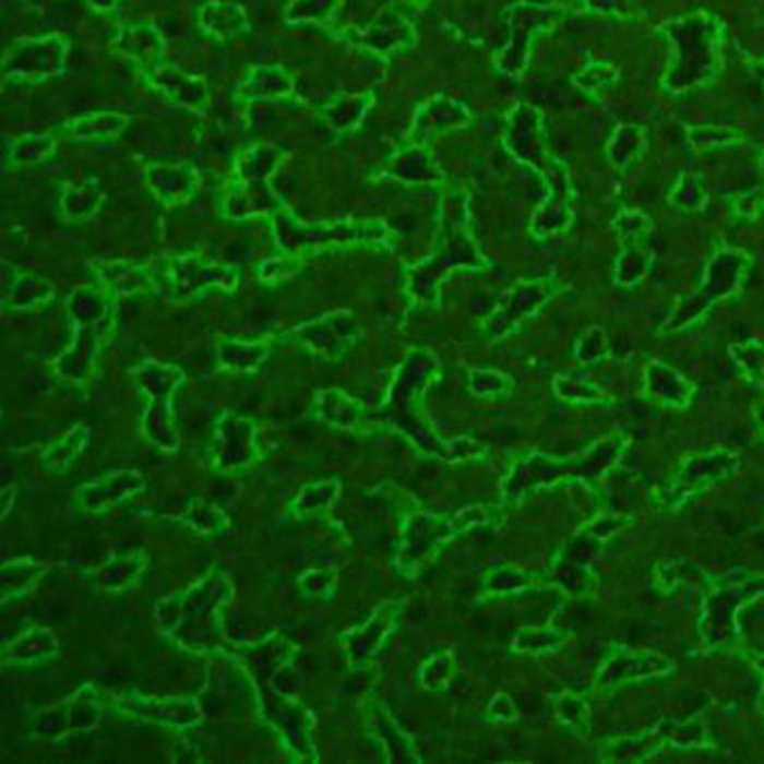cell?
I'll list each match as a JSON object with an SVG mask.
<instances>
[{
    "mask_svg": "<svg viewBox=\"0 0 764 764\" xmlns=\"http://www.w3.org/2000/svg\"><path fill=\"white\" fill-rule=\"evenodd\" d=\"M55 151H57V138L52 133L23 135L10 144L8 164L14 168L36 166V164H44L48 157H52Z\"/></svg>",
    "mask_w": 764,
    "mask_h": 764,
    "instance_id": "cell-42",
    "label": "cell"
},
{
    "mask_svg": "<svg viewBox=\"0 0 764 764\" xmlns=\"http://www.w3.org/2000/svg\"><path fill=\"white\" fill-rule=\"evenodd\" d=\"M289 342L306 346L325 361H338L361 338V327L353 312H330L317 321L296 325L285 334Z\"/></svg>",
    "mask_w": 764,
    "mask_h": 764,
    "instance_id": "cell-10",
    "label": "cell"
},
{
    "mask_svg": "<svg viewBox=\"0 0 764 764\" xmlns=\"http://www.w3.org/2000/svg\"><path fill=\"white\" fill-rule=\"evenodd\" d=\"M133 379L148 399L142 421L146 438L159 449L174 451L180 444L174 427V393L184 384V372L171 363L144 361L133 370Z\"/></svg>",
    "mask_w": 764,
    "mask_h": 764,
    "instance_id": "cell-7",
    "label": "cell"
},
{
    "mask_svg": "<svg viewBox=\"0 0 764 764\" xmlns=\"http://www.w3.org/2000/svg\"><path fill=\"white\" fill-rule=\"evenodd\" d=\"M52 296L55 287L50 280L32 274H16L12 283L5 280L3 303L8 310H32L36 306L48 303Z\"/></svg>",
    "mask_w": 764,
    "mask_h": 764,
    "instance_id": "cell-36",
    "label": "cell"
},
{
    "mask_svg": "<svg viewBox=\"0 0 764 764\" xmlns=\"http://www.w3.org/2000/svg\"><path fill=\"white\" fill-rule=\"evenodd\" d=\"M46 572V565L32 561L8 563L0 572V585H3V601H10L14 594H23L40 574Z\"/></svg>",
    "mask_w": 764,
    "mask_h": 764,
    "instance_id": "cell-44",
    "label": "cell"
},
{
    "mask_svg": "<svg viewBox=\"0 0 764 764\" xmlns=\"http://www.w3.org/2000/svg\"><path fill=\"white\" fill-rule=\"evenodd\" d=\"M646 151V133L640 126H619L608 144V157L619 171L628 168L640 159Z\"/></svg>",
    "mask_w": 764,
    "mask_h": 764,
    "instance_id": "cell-39",
    "label": "cell"
},
{
    "mask_svg": "<svg viewBox=\"0 0 764 764\" xmlns=\"http://www.w3.org/2000/svg\"><path fill=\"white\" fill-rule=\"evenodd\" d=\"M144 79L151 88H155L180 108L204 115L211 106L208 83L200 74L182 72L178 65L171 63H159L157 68L144 72Z\"/></svg>",
    "mask_w": 764,
    "mask_h": 764,
    "instance_id": "cell-15",
    "label": "cell"
},
{
    "mask_svg": "<svg viewBox=\"0 0 764 764\" xmlns=\"http://www.w3.org/2000/svg\"><path fill=\"white\" fill-rule=\"evenodd\" d=\"M706 200H708V191L704 187V180L695 174H684L682 178H679L677 187L670 193V202L679 208L689 211V214L704 208Z\"/></svg>",
    "mask_w": 764,
    "mask_h": 764,
    "instance_id": "cell-45",
    "label": "cell"
},
{
    "mask_svg": "<svg viewBox=\"0 0 764 764\" xmlns=\"http://www.w3.org/2000/svg\"><path fill=\"white\" fill-rule=\"evenodd\" d=\"M459 267L480 270L487 267V261L469 229V195L453 187L444 191L440 202V231L433 253L408 272V294L417 303L435 306L442 280Z\"/></svg>",
    "mask_w": 764,
    "mask_h": 764,
    "instance_id": "cell-1",
    "label": "cell"
},
{
    "mask_svg": "<svg viewBox=\"0 0 764 764\" xmlns=\"http://www.w3.org/2000/svg\"><path fill=\"white\" fill-rule=\"evenodd\" d=\"M336 36L379 59H391L417 46L415 25L395 8L381 12L368 27H346Z\"/></svg>",
    "mask_w": 764,
    "mask_h": 764,
    "instance_id": "cell-11",
    "label": "cell"
},
{
    "mask_svg": "<svg viewBox=\"0 0 764 764\" xmlns=\"http://www.w3.org/2000/svg\"><path fill=\"white\" fill-rule=\"evenodd\" d=\"M438 372L440 363L435 355L427 348H415L399 366L391 393L379 406L377 417L408 435L417 449L449 455L444 444L435 438L431 421L423 415V393L433 384Z\"/></svg>",
    "mask_w": 764,
    "mask_h": 764,
    "instance_id": "cell-4",
    "label": "cell"
},
{
    "mask_svg": "<svg viewBox=\"0 0 764 764\" xmlns=\"http://www.w3.org/2000/svg\"><path fill=\"white\" fill-rule=\"evenodd\" d=\"M99 280L104 287H108L115 296H133L144 289H155V278L151 265L135 267L121 261L110 263H93Z\"/></svg>",
    "mask_w": 764,
    "mask_h": 764,
    "instance_id": "cell-34",
    "label": "cell"
},
{
    "mask_svg": "<svg viewBox=\"0 0 764 764\" xmlns=\"http://www.w3.org/2000/svg\"><path fill=\"white\" fill-rule=\"evenodd\" d=\"M231 583L225 574H208L182 597L166 599L157 606V621L184 648L225 650V630L220 608L231 599Z\"/></svg>",
    "mask_w": 764,
    "mask_h": 764,
    "instance_id": "cell-3",
    "label": "cell"
},
{
    "mask_svg": "<svg viewBox=\"0 0 764 764\" xmlns=\"http://www.w3.org/2000/svg\"><path fill=\"white\" fill-rule=\"evenodd\" d=\"M545 178L549 182L547 195L542 204L536 208L529 225L532 234L538 240L563 234L570 227L574 216V189L570 182L568 166L559 157H551Z\"/></svg>",
    "mask_w": 764,
    "mask_h": 764,
    "instance_id": "cell-14",
    "label": "cell"
},
{
    "mask_svg": "<svg viewBox=\"0 0 764 764\" xmlns=\"http://www.w3.org/2000/svg\"><path fill=\"white\" fill-rule=\"evenodd\" d=\"M374 102L372 93H342L323 106L321 117L330 126V131L344 135L357 129Z\"/></svg>",
    "mask_w": 764,
    "mask_h": 764,
    "instance_id": "cell-33",
    "label": "cell"
},
{
    "mask_svg": "<svg viewBox=\"0 0 764 764\" xmlns=\"http://www.w3.org/2000/svg\"><path fill=\"white\" fill-rule=\"evenodd\" d=\"M374 721H377V729H379V738L384 740V742H389V751H391V753H399V760H408V762H410V760H417V757L410 753L408 740L395 729V725L389 719L386 713H384V715H379Z\"/></svg>",
    "mask_w": 764,
    "mask_h": 764,
    "instance_id": "cell-52",
    "label": "cell"
},
{
    "mask_svg": "<svg viewBox=\"0 0 764 764\" xmlns=\"http://www.w3.org/2000/svg\"><path fill=\"white\" fill-rule=\"evenodd\" d=\"M104 204V191L97 182L86 184H65L61 193V216L72 223L91 220Z\"/></svg>",
    "mask_w": 764,
    "mask_h": 764,
    "instance_id": "cell-37",
    "label": "cell"
},
{
    "mask_svg": "<svg viewBox=\"0 0 764 764\" xmlns=\"http://www.w3.org/2000/svg\"><path fill=\"white\" fill-rule=\"evenodd\" d=\"M184 523L202 534H214V532H220L229 525V521L218 512L216 506H208L204 502H193L189 506Z\"/></svg>",
    "mask_w": 764,
    "mask_h": 764,
    "instance_id": "cell-49",
    "label": "cell"
},
{
    "mask_svg": "<svg viewBox=\"0 0 764 764\" xmlns=\"http://www.w3.org/2000/svg\"><path fill=\"white\" fill-rule=\"evenodd\" d=\"M736 211H738V216H747V218L760 216L764 211V187H757L751 193H744L742 198H738Z\"/></svg>",
    "mask_w": 764,
    "mask_h": 764,
    "instance_id": "cell-56",
    "label": "cell"
},
{
    "mask_svg": "<svg viewBox=\"0 0 764 764\" xmlns=\"http://www.w3.org/2000/svg\"><path fill=\"white\" fill-rule=\"evenodd\" d=\"M672 46V61L661 86L670 95H684L706 86L721 70V38L725 27L708 12H695L659 25Z\"/></svg>",
    "mask_w": 764,
    "mask_h": 764,
    "instance_id": "cell-2",
    "label": "cell"
},
{
    "mask_svg": "<svg viewBox=\"0 0 764 764\" xmlns=\"http://www.w3.org/2000/svg\"><path fill=\"white\" fill-rule=\"evenodd\" d=\"M549 291H551V283H545V280L523 283L514 289H509L500 299L496 312L487 319V323L482 327L485 334L491 338L502 336L504 332H509L516 325L518 319H523L536 306H540L549 296Z\"/></svg>",
    "mask_w": 764,
    "mask_h": 764,
    "instance_id": "cell-23",
    "label": "cell"
},
{
    "mask_svg": "<svg viewBox=\"0 0 764 764\" xmlns=\"http://www.w3.org/2000/svg\"><path fill=\"white\" fill-rule=\"evenodd\" d=\"M314 415L336 429H346V431H359L366 427L368 421V413L366 408L353 399L350 395H346L344 391H323L317 393L314 397Z\"/></svg>",
    "mask_w": 764,
    "mask_h": 764,
    "instance_id": "cell-32",
    "label": "cell"
},
{
    "mask_svg": "<svg viewBox=\"0 0 764 764\" xmlns=\"http://www.w3.org/2000/svg\"><path fill=\"white\" fill-rule=\"evenodd\" d=\"M344 0H289L285 23L289 25H330Z\"/></svg>",
    "mask_w": 764,
    "mask_h": 764,
    "instance_id": "cell-41",
    "label": "cell"
},
{
    "mask_svg": "<svg viewBox=\"0 0 764 764\" xmlns=\"http://www.w3.org/2000/svg\"><path fill=\"white\" fill-rule=\"evenodd\" d=\"M274 240L280 251L303 253L338 249V247H393L397 236L381 220H338V223H303L289 206L276 211L270 218Z\"/></svg>",
    "mask_w": 764,
    "mask_h": 764,
    "instance_id": "cell-5",
    "label": "cell"
},
{
    "mask_svg": "<svg viewBox=\"0 0 764 764\" xmlns=\"http://www.w3.org/2000/svg\"><path fill=\"white\" fill-rule=\"evenodd\" d=\"M144 568H146V554H142V551H135V554L119 557V559L110 561L97 574V583L102 589L119 592L123 587H131L140 578Z\"/></svg>",
    "mask_w": 764,
    "mask_h": 764,
    "instance_id": "cell-43",
    "label": "cell"
},
{
    "mask_svg": "<svg viewBox=\"0 0 764 764\" xmlns=\"http://www.w3.org/2000/svg\"><path fill=\"white\" fill-rule=\"evenodd\" d=\"M455 529H459L455 527V521H444L429 514H413L406 523L404 540L395 559L397 570L406 576H417Z\"/></svg>",
    "mask_w": 764,
    "mask_h": 764,
    "instance_id": "cell-13",
    "label": "cell"
},
{
    "mask_svg": "<svg viewBox=\"0 0 764 764\" xmlns=\"http://www.w3.org/2000/svg\"><path fill=\"white\" fill-rule=\"evenodd\" d=\"M151 193L166 206H182L200 189V174L191 164H148L144 171Z\"/></svg>",
    "mask_w": 764,
    "mask_h": 764,
    "instance_id": "cell-21",
    "label": "cell"
},
{
    "mask_svg": "<svg viewBox=\"0 0 764 764\" xmlns=\"http://www.w3.org/2000/svg\"><path fill=\"white\" fill-rule=\"evenodd\" d=\"M155 289H159L168 301L184 303L211 289L231 291L238 287L240 270L236 265H225L208 261L198 253L187 256H164L151 263Z\"/></svg>",
    "mask_w": 764,
    "mask_h": 764,
    "instance_id": "cell-6",
    "label": "cell"
},
{
    "mask_svg": "<svg viewBox=\"0 0 764 764\" xmlns=\"http://www.w3.org/2000/svg\"><path fill=\"white\" fill-rule=\"evenodd\" d=\"M338 491H342V489H338L336 482H321V485L308 487L306 491H301V496L296 498V502H294L296 514L306 516V514L317 512V509H321V506L332 504V500L338 496Z\"/></svg>",
    "mask_w": 764,
    "mask_h": 764,
    "instance_id": "cell-48",
    "label": "cell"
},
{
    "mask_svg": "<svg viewBox=\"0 0 764 764\" xmlns=\"http://www.w3.org/2000/svg\"><path fill=\"white\" fill-rule=\"evenodd\" d=\"M115 50L148 72L159 65L166 52V38L153 23H131L121 25L115 36Z\"/></svg>",
    "mask_w": 764,
    "mask_h": 764,
    "instance_id": "cell-26",
    "label": "cell"
},
{
    "mask_svg": "<svg viewBox=\"0 0 764 764\" xmlns=\"http://www.w3.org/2000/svg\"><path fill=\"white\" fill-rule=\"evenodd\" d=\"M119 3H121V0H88V5L95 12H112V10H117Z\"/></svg>",
    "mask_w": 764,
    "mask_h": 764,
    "instance_id": "cell-57",
    "label": "cell"
},
{
    "mask_svg": "<svg viewBox=\"0 0 764 764\" xmlns=\"http://www.w3.org/2000/svg\"><path fill=\"white\" fill-rule=\"evenodd\" d=\"M471 119H474L471 110L462 102L446 95H435L415 110L410 135L417 142H427L435 135L464 129Z\"/></svg>",
    "mask_w": 764,
    "mask_h": 764,
    "instance_id": "cell-20",
    "label": "cell"
},
{
    "mask_svg": "<svg viewBox=\"0 0 764 764\" xmlns=\"http://www.w3.org/2000/svg\"><path fill=\"white\" fill-rule=\"evenodd\" d=\"M469 386L476 395L480 397H489V395H498L506 389V379L498 372H487V370H471V381Z\"/></svg>",
    "mask_w": 764,
    "mask_h": 764,
    "instance_id": "cell-54",
    "label": "cell"
},
{
    "mask_svg": "<svg viewBox=\"0 0 764 764\" xmlns=\"http://www.w3.org/2000/svg\"><path fill=\"white\" fill-rule=\"evenodd\" d=\"M99 715L102 706L95 689H83L72 702L40 715L36 731L48 736H63L76 729L93 727Z\"/></svg>",
    "mask_w": 764,
    "mask_h": 764,
    "instance_id": "cell-27",
    "label": "cell"
},
{
    "mask_svg": "<svg viewBox=\"0 0 764 764\" xmlns=\"http://www.w3.org/2000/svg\"><path fill=\"white\" fill-rule=\"evenodd\" d=\"M55 653H57V636L46 628L25 632L8 648V657L21 664L44 661V659H50Z\"/></svg>",
    "mask_w": 764,
    "mask_h": 764,
    "instance_id": "cell-40",
    "label": "cell"
},
{
    "mask_svg": "<svg viewBox=\"0 0 764 764\" xmlns=\"http://www.w3.org/2000/svg\"><path fill=\"white\" fill-rule=\"evenodd\" d=\"M760 171H762V174H764V151H762V153H760Z\"/></svg>",
    "mask_w": 764,
    "mask_h": 764,
    "instance_id": "cell-60",
    "label": "cell"
},
{
    "mask_svg": "<svg viewBox=\"0 0 764 764\" xmlns=\"http://www.w3.org/2000/svg\"><path fill=\"white\" fill-rule=\"evenodd\" d=\"M395 3L397 5H415V8H419V5L427 3V0H395Z\"/></svg>",
    "mask_w": 764,
    "mask_h": 764,
    "instance_id": "cell-58",
    "label": "cell"
},
{
    "mask_svg": "<svg viewBox=\"0 0 764 764\" xmlns=\"http://www.w3.org/2000/svg\"><path fill=\"white\" fill-rule=\"evenodd\" d=\"M287 204L280 200V195L270 184H240L223 198L220 208L223 216L229 220H251V218H272L276 211L285 208Z\"/></svg>",
    "mask_w": 764,
    "mask_h": 764,
    "instance_id": "cell-24",
    "label": "cell"
},
{
    "mask_svg": "<svg viewBox=\"0 0 764 764\" xmlns=\"http://www.w3.org/2000/svg\"><path fill=\"white\" fill-rule=\"evenodd\" d=\"M449 670H451V657H435L431 659L427 666H423L421 670V679H423V684H427L429 689H438L440 684L446 682V677H449Z\"/></svg>",
    "mask_w": 764,
    "mask_h": 764,
    "instance_id": "cell-55",
    "label": "cell"
},
{
    "mask_svg": "<svg viewBox=\"0 0 764 764\" xmlns=\"http://www.w3.org/2000/svg\"><path fill=\"white\" fill-rule=\"evenodd\" d=\"M623 253H621V280L632 283L640 276H644L646 267L650 265V251L646 247V236L650 234V220L644 211L636 208H623L614 220Z\"/></svg>",
    "mask_w": 764,
    "mask_h": 764,
    "instance_id": "cell-17",
    "label": "cell"
},
{
    "mask_svg": "<svg viewBox=\"0 0 764 764\" xmlns=\"http://www.w3.org/2000/svg\"><path fill=\"white\" fill-rule=\"evenodd\" d=\"M753 70H755V74H757V76H760V79H762V81H764V63H760V65H755V68H753Z\"/></svg>",
    "mask_w": 764,
    "mask_h": 764,
    "instance_id": "cell-59",
    "label": "cell"
},
{
    "mask_svg": "<svg viewBox=\"0 0 764 764\" xmlns=\"http://www.w3.org/2000/svg\"><path fill=\"white\" fill-rule=\"evenodd\" d=\"M399 612H402L399 604H393V601L384 604L372 614V619L363 628L344 634V648L348 653L353 668L372 666L381 644H384L386 636L397 625Z\"/></svg>",
    "mask_w": 764,
    "mask_h": 764,
    "instance_id": "cell-18",
    "label": "cell"
},
{
    "mask_svg": "<svg viewBox=\"0 0 764 764\" xmlns=\"http://www.w3.org/2000/svg\"><path fill=\"white\" fill-rule=\"evenodd\" d=\"M303 267V256H296V253H285L283 256H274L259 267V276L263 283H278L285 278H291L296 272Z\"/></svg>",
    "mask_w": 764,
    "mask_h": 764,
    "instance_id": "cell-50",
    "label": "cell"
},
{
    "mask_svg": "<svg viewBox=\"0 0 764 764\" xmlns=\"http://www.w3.org/2000/svg\"><path fill=\"white\" fill-rule=\"evenodd\" d=\"M218 361L223 368L238 370V372H253L261 368V363L270 355V344L265 342H231V338H220L218 346Z\"/></svg>",
    "mask_w": 764,
    "mask_h": 764,
    "instance_id": "cell-38",
    "label": "cell"
},
{
    "mask_svg": "<svg viewBox=\"0 0 764 764\" xmlns=\"http://www.w3.org/2000/svg\"><path fill=\"white\" fill-rule=\"evenodd\" d=\"M617 81H619V70L612 63H589L574 76L576 86L587 95H599L612 88Z\"/></svg>",
    "mask_w": 764,
    "mask_h": 764,
    "instance_id": "cell-46",
    "label": "cell"
},
{
    "mask_svg": "<svg viewBox=\"0 0 764 764\" xmlns=\"http://www.w3.org/2000/svg\"><path fill=\"white\" fill-rule=\"evenodd\" d=\"M287 153L274 144H253L234 159V176L240 184H270Z\"/></svg>",
    "mask_w": 764,
    "mask_h": 764,
    "instance_id": "cell-30",
    "label": "cell"
},
{
    "mask_svg": "<svg viewBox=\"0 0 764 764\" xmlns=\"http://www.w3.org/2000/svg\"><path fill=\"white\" fill-rule=\"evenodd\" d=\"M70 38L63 34L19 38L3 57V81L40 83L57 79L65 70Z\"/></svg>",
    "mask_w": 764,
    "mask_h": 764,
    "instance_id": "cell-9",
    "label": "cell"
},
{
    "mask_svg": "<svg viewBox=\"0 0 764 764\" xmlns=\"http://www.w3.org/2000/svg\"><path fill=\"white\" fill-rule=\"evenodd\" d=\"M117 708L142 719H153L168 727H191L200 719V708L193 700H146V697H119Z\"/></svg>",
    "mask_w": 764,
    "mask_h": 764,
    "instance_id": "cell-28",
    "label": "cell"
},
{
    "mask_svg": "<svg viewBox=\"0 0 764 764\" xmlns=\"http://www.w3.org/2000/svg\"><path fill=\"white\" fill-rule=\"evenodd\" d=\"M112 319H102V321H74L76 330H74V342L72 346L55 361V370L70 381H76V384H83L93 370H95V361L97 355L102 350L104 336L108 332Z\"/></svg>",
    "mask_w": 764,
    "mask_h": 764,
    "instance_id": "cell-16",
    "label": "cell"
},
{
    "mask_svg": "<svg viewBox=\"0 0 764 764\" xmlns=\"http://www.w3.org/2000/svg\"><path fill=\"white\" fill-rule=\"evenodd\" d=\"M568 14L559 5H536V3H516L506 10L509 40L506 46L496 55V68L506 76L525 74L532 57L534 40L554 29L559 21Z\"/></svg>",
    "mask_w": 764,
    "mask_h": 764,
    "instance_id": "cell-8",
    "label": "cell"
},
{
    "mask_svg": "<svg viewBox=\"0 0 764 764\" xmlns=\"http://www.w3.org/2000/svg\"><path fill=\"white\" fill-rule=\"evenodd\" d=\"M86 440H88V431L86 429H83V427L74 429L70 435H65L57 446H52L44 455L46 469H55V471L65 469V466L70 464V459L81 451L83 444H86Z\"/></svg>",
    "mask_w": 764,
    "mask_h": 764,
    "instance_id": "cell-47",
    "label": "cell"
},
{
    "mask_svg": "<svg viewBox=\"0 0 764 764\" xmlns=\"http://www.w3.org/2000/svg\"><path fill=\"white\" fill-rule=\"evenodd\" d=\"M502 142L521 164L532 166L538 174H547L549 162L554 155L547 151L545 117L538 108L529 104H518L506 117Z\"/></svg>",
    "mask_w": 764,
    "mask_h": 764,
    "instance_id": "cell-12",
    "label": "cell"
},
{
    "mask_svg": "<svg viewBox=\"0 0 764 764\" xmlns=\"http://www.w3.org/2000/svg\"><path fill=\"white\" fill-rule=\"evenodd\" d=\"M294 76L280 65H253L234 91V99L240 104L278 102L294 97Z\"/></svg>",
    "mask_w": 764,
    "mask_h": 764,
    "instance_id": "cell-25",
    "label": "cell"
},
{
    "mask_svg": "<svg viewBox=\"0 0 764 764\" xmlns=\"http://www.w3.org/2000/svg\"><path fill=\"white\" fill-rule=\"evenodd\" d=\"M583 5L589 12L606 14V16H617V19H623V21L640 16V12H636L632 0H583Z\"/></svg>",
    "mask_w": 764,
    "mask_h": 764,
    "instance_id": "cell-53",
    "label": "cell"
},
{
    "mask_svg": "<svg viewBox=\"0 0 764 764\" xmlns=\"http://www.w3.org/2000/svg\"><path fill=\"white\" fill-rule=\"evenodd\" d=\"M218 438H220L218 466L223 471L242 469V466L251 464L259 457L256 423L251 419H244L231 413L223 415L218 421Z\"/></svg>",
    "mask_w": 764,
    "mask_h": 764,
    "instance_id": "cell-22",
    "label": "cell"
},
{
    "mask_svg": "<svg viewBox=\"0 0 764 764\" xmlns=\"http://www.w3.org/2000/svg\"><path fill=\"white\" fill-rule=\"evenodd\" d=\"M198 25L206 36L220 44L251 29L247 10L231 0H208L198 10Z\"/></svg>",
    "mask_w": 764,
    "mask_h": 764,
    "instance_id": "cell-29",
    "label": "cell"
},
{
    "mask_svg": "<svg viewBox=\"0 0 764 764\" xmlns=\"http://www.w3.org/2000/svg\"><path fill=\"white\" fill-rule=\"evenodd\" d=\"M381 178L402 182L406 187H435V184H444L446 180L444 171L433 159L431 151L421 142H413L397 148L391 155L386 171L381 174Z\"/></svg>",
    "mask_w": 764,
    "mask_h": 764,
    "instance_id": "cell-19",
    "label": "cell"
},
{
    "mask_svg": "<svg viewBox=\"0 0 764 764\" xmlns=\"http://www.w3.org/2000/svg\"><path fill=\"white\" fill-rule=\"evenodd\" d=\"M131 117L123 112H86L79 115L72 121H68L61 133L65 140L72 142H102V140H115L119 138L126 129H129Z\"/></svg>",
    "mask_w": 764,
    "mask_h": 764,
    "instance_id": "cell-31",
    "label": "cell"
},
{
    "mask_svg": "<svg viewBox=\"0 0 764 764\" xmlns=\"http://www.w3.org/2000/svg\"><path fill=\"white\" fill-rule=\"evenodd\" d=\"M140 489H144V478L140 474L119 471V474H112L110 478H106L97 485L83 487L81 502H83V506L91 509V512H97V509H104L106 504H115L123 498L133 496Z\"/></svg>",
    "mask_w": 764,
    "mask_h": 764,
    "instance_id": "cell-35",
    "label": "cell"
},
{
    "mask_svg": "<svg viewBox=\"0 0 764 764\" xmlns=\"http://www.w3.org/2000/svg\"><path fill=\"white\" fill-rule=\"evenodd\" d=\"M689 140L697 148H721L744 142L747 138L736 129H693L689 133Z\"/></svg>",
    "mask_w": 764,
    "mask_h": 764,
    "instance_id": "cell-51",
    "label": "cell"
}]
</instances>
